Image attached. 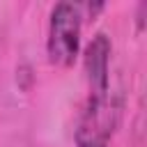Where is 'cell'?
<instances>
[{
  "mask_svg": "<svg viewBox=\"0 0 147 147\" xmlns=\"http://www.w3.org/2000/svg\"><path fill=\"white\" fill-rule=\"evenodd\" d=\"M122 110V92L110 90V85L106 90L90 92V99L78 117L74 133L76 147H108L119 126Z\"/></svg>",
  "mask_w": 147,
  "mask_h": 147,
  "instance_id": "cell-1",
  "label": "cell"
},
{
  "mask_svg": "<svg viewBox=\"0 0 147 147\" xmlns=\"http://www.w3.org/2000/svg\"><path fill=\"white\" fill-rule=\"evenodd\" d=\"M80 28H83V7L74 2H57L48 21L46 51L48 60L60 67H69L80 48Z\"/></svg>",
  "mask_w": 147,
  "mask_h": 147,
  "instance_id": "cell-2",
  "label": "cell"
},
{
  "mask_svg": "<svg viewBox=\"0 0 147 147\" xmlns=\"http://www.w3.org/2000/svg\"><path fill=\"white\" fill-rule=\"evenodd\" d=\"M110 39L103 34V32H96L90 44L85 46V53H83V67H85V76H87V83H90V92H99V90H106L110 85Z\"/></svg>",
  "mask_w": 147,
  "mask_h": 147,
  "instance_id": "cell-3",
  "label": "cell"
}]
</instances>
